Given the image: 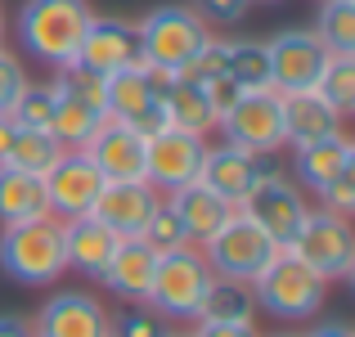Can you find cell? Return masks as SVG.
Returning <instances> with one entry per match:
<instances>
[{
  "instance_id": "cell-38",
  "label": "cell",
  "mask_w": 355,
  "mask_h": 337,
  "mask_svg": "<svg viewBox=\"0 0 355 337\" xmlns=\"http://www.w3.org/2000/svg\"><path fill=\"white\" fill-rule=\"evenodd\" d=\"M27 86V72H23V63L14 59L9 50H0V117L9 112V104L18 99V90Z\"/></svg>"
},
{
  "instance_id": "cell-17",
  "label": "cell",
  "mask_w": 355,
  "mask_h": 337,
  "mask_svg": "<svg viewBox=\"0 0 355 337\" xmlns=\"http://www.w3.org/2000/svg\"><path fill=\"white\" fill-rule=\"evenodd\" d=\"M81 153L99 166L104 180H144V135L130 130L126 121L104 117V126L95 130V139Z\"/></svg>"
},
{
  "instance_id": "cell-1",
  "label": "cell",
  "mask_w": 355,
  "mask_h": 337,
  "mask_svg": "<svg viewBox=\"0 0 355 337\" xmlns=\"http://www.w3.org/2000/svg\"><path fill=\"white\" fill-rule=\"evenodd\" d=\"M90 18H95V9L86 0H23V9H18V41H23V50L36 63L63 68V63L77 59Z\"/></svg>"
},
{
  "instance_id": "cell-42",
  "label": "cell",
  "mask_w": 355,
  "mask_h": 337,
  "mask_svg": "<svg viewBox=\"0 0 355 337\" xmlns=\"http://www.w3.org/2000/svg\"><path fill=\"white\" fill-rule=\"evenodd\" d=\"M302 337H355V333H351L347 320H324V324H315V329L302 333Z\"/></svg>"
},
{
  "instance_id": "cell-28",
  "label": "cell",
  "mask_w": 355,
  "mask_h": 337,
  "mask_svg": "<svg viewBox=\"0 0 355 337\" xmlns=\"http://www.w3.org/2000/svg\"><path fill=\"white\" fill-rule=\"evenodd\" d=\"M59 153H63V144L50 135V130H14V144H9V153H5V166L45 175L54 162H59Z\"/></svg>"
},
{
  "instance_id": "cell-15",
  "label": "cell",
  "mask_w": 355,
  "mask_h": 337,
  "mask_svg": "<svg viewBox=\"0 0 355 337\" xmlns=\"http://www.w3.org/2000/svg\"><path fill=\"white\" fill-rule=\"evenodd\" d=\"M157 202H162V193L148 180H104L90 216L104 225V230H113L117 239H139L148 216L157 211Z\"/></svg>"
},
{
  "instance_id": "cell-8",
  "label": "cell",
  "mask_w": 355,
  "mask_h": 337,
  "mask_svg": "<svg viewBox=\"0 0 355 337\" xmlns=\"http://www.w3.org/2000/svg\"><path fill=\"white\" fill-rule=\"evenodd\" d=\"M275 252H279V248H275V243H270L248 216H243V211H230V221L220 225V230L211 234L207 243H202V257H207L211 275H220V279H243V284H252V279L261 275V266H266Z\"/></svg>"
},
{
  "instance_id": "cell-40",
  "label": "cell",
  "mask_w": 355,
  "mask_h": 337,
  "mask_svg": "<svg viewBox=\"0 0 355 337\" xmlns=\"http://www.w3.org/2000/svg\"><path fill=\"white\" fill-rule=\"evenodd\" d=\"M193 337H261V333L252 329V324H207V320H198Z\"/></svg>"
},
{
  "instance_id": "cell-29",
  "label": "cell",
  "mask_w": 355,
  "mask_h": 337,
  "mask_svg": "<svg viewBox=\"0 0 355 337\" xmlns=\"http://www.w3.org/2000/svg\"><path fill=\"white\" fill-rule=\"evenodd\" d=\"M311 32L329 54H355V0H320V18Z\"/></svg>"
},
{
  "instance_id": "cell-12",
  "label": "cell",
  "mask_w": 355,
  "mask_h": 337,
  "mask_svg": "<svg viewBox=\"0 0 355 337\" xmlns=\"http://www.w3.org/2000/svg\"><path fill=\"white\" fill-rule=\"evenodd\" d=\"M41 184H45V207H50V216L54 221H77V216H90L99 189H104V175H99V166L90 162L86 153H68V148H63L59 162L41 175Z\"/></svg>"
},
{
  "instance_id": "cell-14",
  "label": "cell",
  "mask_w": 355,
  "mask_h": 337,
  "mask_svg": "<svg viewBox=\"0 0 355 337\" xmlns=\"http://www.w3.org/2000/svg\"><path fill=\"white\" fill-rule=\"evenodd\" d=\"M77 63H86V68L104 72V77H113L121 68H139L144 63V54H139V27L130 23V18H90L86 36H81V50H77Z\"/></svg>"
},
{
  "instance_id": "cell-9",
  "label": "cell",
  "mask_w": 355,
  "mask_h": 337,
  "mask_svg": "<svg viewBox=\"0 0 355 337\" xmlns=\"http://www.w3.org/2000/svg\"><path fill=\"white\" fill-rule=\"evenodd\" d=\"M202 153H207V139L189 135V130H157L144 139V180L157 193H175L184 184H198L202 171Z\"/></svg>"
},
{
  "instance_id": "cell-47",
  "label": "cell",
  "mask_w": 355,
  "mask_h": 337,
  "mask_svg": "<svg viewBox=\"0 0 355 337\" xmlns=\"http://www.w3.org/2000/svg\"><path fill=\"white\" fill-rule=\"evenodd\" d=\"M261 5H275V0H261Z\"/></svg>"
},
{
  "instance_id": "cell-4",
  "label": "cell",
  "mask_w": 355,
  "mask_h": 337,
  "mask_svg": "<svg viewBox=\"0 0 355 337\" xmlns=\"http://www.w3.org/2000/svg\"><path fill=\"white\" fill-rule=\"evenodd\" d=\"M207 284H211V266H207V257H202V248L180 243V248H171V252H157L148 306H153L162 320H198Z\"/></svg>"
},
{
  "instance_id": "cell-39",
  "label": "cell",
  "mask_w": 355,
  "mask_h": 337,
  "mask_svg": "<svg viewBox=\"0 0 355 337\" xmlns=\"http://www.w3.org/2000/svg\"><path fill=\"white\" fill-rule=\"evenodd\" d=\"M320 207L333 211V216H351V211H355V171L342 175V180H333L329 189L320 193Z\"/></svg>"
},
{
  "instance_id": "cell-13",
  "label": "cell",
  "mask_w": 355,
  "mask_h": 337,
  "mask_svg": "<svg viewBox=\"0 0 355 337\" xmlns=\"http://www.w3.org/2000/svg\"><path fill=\"white\" fill-rule=\"evenodd\" d=\"M266 171H275L270 153H248V148H234V144H220V148H207L202 153V171H198V184L211 189L220 202L239 207L248 198V189L261 180Z\"/></svg>"
},
{
  "instance_id": "cell-34",
  "label": "cell",
  "mask_w": 355,
  "mask_h": 337,
  "mask_svg": "<svg viewBox=\"0 0 355 337\" xmlns=\"http://www.w3.org/2000/svg\"><path fill=\"white\" fill-rule=\"evenodd\" d=\"M139 239L148 243L153 252H171V248H180L184 243V230H180V221H175V211H171V202H157V211L148 216V225H144V234Z\"/></svg>"
},
{
  "instance_id": "cell-30",
  "label": "cell",
  "mask_w": 355,
  "mask_h": 337,
  "mask_svg": "<svg viewBox=\"0 0 355 337\" xmlns=\"http://www.w3.org/2000/svg\"><path fill=\"white\" fill-rule=\"evenodd\" d=\"M54 104H59V95H54V86H50V81H27V86L18 90V99L9 104L5 117L14 121L18 130H50Z\"/></svg>"
},
{
  "instance_id": "cell-43",
  "label": "cell",
  "mask_w": 355,
  "mask_h": 337,
  "mask_svg": "<svg viewBox=\"0 0 355 337\" xmlns=\"http://www.w3.org/2000/svg\"><path fill=\"white\" fill-rule=\"evenodd\" d=\"M14 121H9V117H0V166H5V153H9V144H14Z\"/></svg>"
},
{
  "instance_id": "cell-21",
  "label": "cell",
  "mask_w": 355,
  "mask_h": 337,
  "mask_svg": "<svg viewBox=\"0 0 355 337\" xmlns=\"http://www.w3.org/2000/svg\"><path fill=\"white\" fill-rule=\"evenodd\" d=\"M59 225H63V261H68V270L99 279V275H104V266L113 261V252H117L121 239H117L113 230H104L95 216L59 221Z\"/></svg>"
},
{
  "instance_id": "cell-19",
  "label": "cell",
  "mask_w": 355,
  "mask_h": 337,
  "mask_svg": "<svg viewBox=\"0 0 355 337\" xmlns=\"http://www.w3.org/2000/svg\"><path fill=\"white\" fill-rule=\"evenodd\" d=\"M153 270H157V252L144 239H121L113 261L104 266V288L113 297L130 306H148V288H153Z\"/></svg>"
},
{
  "instance_id": "cell-26",
  "label": "cell",
  "mask_w": 355,
  "mask_h": 337,
  "mask_svg": "<svg viewBox=\"0 0 355 337\" xmlns=\"http://www.w3.org/2000/svg\"><path fill=\"white\" fill-rule=\"evenodd\" d=\"M99 126H104V112H95V108L77 104V99H63V95H59V104H54V117H50V135L59 139L68 153H81V148L95 139Z\"/></svg>"
},
{
  "instance_id": "cell-32",
  "label": "cell",
  "mask_w": 355,
  "mask_h": 337,
  "mask_svg": "<svg viewBox=\"0 0 355 337\" xmlns=\"http://www.w3.org/2000/svg\"><path fill=\"white\" fill-rule=\"evenodd\" d=\"M315 90L347 117V112L355 108V54H329V63H324Z\"/></svg>"
},
{
  "instance_id": "cell-6",
  "label": "cell",
  "mask_w": 355,
  "mask_h": 337,
  "mask_svg": "<svg viewBox=\"0 0 355 337\" xmlns=\"http://www.w3.org/2000/svg\"><path fill=\"white\" fill-rule=\"evenodd\" d=\"M297 261L315 270L320 279H347L355 270V230L347 216H333L324 207H311L288 243Z\"/></svg>"
},
{
  "instance_id": "cell-33",
  "label": "cell",
  "mask_w": 355,
  "mask_h": 337,
  "mask_svg": "<svg viewBox=\"0 0 355 337\" xmlns=\"http://www.w3.org/2000/svg\"><path fill=\"white\" fill-rule=\"evenodd\" d=\"M171 324L153 311V306H126V311L108 315V337H166Z\"/></svg>"
},
{
  "instance_id": "cell-45",
  "label": "cell",
  "mask_w": 355,
  "mask_h": 337,
  "mask_svg": "<svg viewBox=\"0 0 355 337\" xmlns=\"http://www.w3.org/2000/svg\"><path fill=\"white\" fill-rule=\"evenodd\" d=\"M166 337H193V333H175V329H171V333H166Z\"/></svg>"
},
{
  "instance_id": "cell-24",
  "label": "cell",
  "mask_w": 355,
  "mask_h": 337,
  "mask_svg": "<svg viewBox=\"0 0 355 337\" xmlns=\"http://www.w3.org/2000/svg\"><path fill=\"white\" fill-rule=\"evenodd\" d=\"M162 108H166V121H171L175 130H189V135H207V130H216V112H211L202 86H193L189 77H175L171 86H166Z\"/></svg>"
},
{
  "instance_id": "cell-2",
  "label": "cell",
  "mask_w": 355,
  "mask_h": 337,
  "mask_svg": "<svg viewBox=\"0 0 355 337\" xmlns=\"http://www.w3.org/2000/svg\"><path fill=\"white\" fill-rule=\"evenodd\" d=\"M0 270L23 288H45L68 275L63 261V225L54 216L18 221L0 230Z\"/></svg>"
},
{
  "instance_id": "cell-46",
  "label": "cell",
  "mask_w": 355,
  "mask_h": 337,
  "mask_svg": "<svg viewBox=\"0 0 355 337\" xmlns=\"http://www.w3.org/2000/svg\"><path fill=\"white\" fill-rule=\"evenodd\" d=\"M275 337H302V333H275Z\"/></svg>"
},
{
  "instance_id": "cell-37",
  "label": "cell",
  "mask_w": 355,
  "mask_h": 337,
  "mask_svg": "<svg viewBox=\"0 0 355 337\" xmlns=\"http://www.w3.org/2000/svg\"><path fill=\"white\" fill-rule=\"evenodd\" d=\"M202 95H207V104H211V112H216V121L225 117L230 108L239 104L248 90H239V81L230 77V72H220V77H211V81H202Z\"/></svg>"
},
{
  "instance_id": "cell-36",
  "label": "cell",
  "mask_w": 355,
  "mask_h": 337,
  "mask_svg": "<svg viewBox=\"0 0 355 337\" xmlns=\"http://www.w3.org/2000/svg\"><path fill=\"white\" fill-rule=\"evenodd\" d=\"M248 5H252V0H189V9L207 27H234V23H243Z\"/></svg>"
},
{
  "instance_id": "cell-20",
  "label": "cell",
  "mask_w": 355,
  "mask_h": 337,
  "mask_svg": "<svg viewBox=\"0 0 355 337\" xmlns=\"http://www.w3.org/2000/svg\"><path fill=\"white\" fill-rule=\"evenodd\" d=\"M293 171H297V184L311 189L315 198H320L333 180H342V175L355 171V144H351V135H342V130H338V135H329V139H315V144L297 148Z\"/></svg>"
},
{
  "instance_id": "cell-23",
  "label": "cell",
  "mask_w": 355,
  "mask_h": 337,
  "mask_svg": "<svg viewBox=\"0 0 355 337\" xmlns=\"http://www.w3.org/2000/svg\"><path fill=\"white\" fill-rule=\"evenodd\" d=\"M36 216H50L41 175L14 171V166H0V225L36 221Z\"/></svg>"
},
{
  "instance_id": "cell-18",
  "label": "cell",
  "mask_w": 355,
  "mask_h": 337,
  "mask_svg": "<svg viewBox=\"0 0 355 337\" xmlns=\"http://www.w3.org/2000/svg\"><path fill=\"white\" fill-rule=\"evenodd\" d=\"M279 112H284V144H293V148H306L315 139H329L342 130V112L320 90H288V95H279Z\"/></svg>"
},
{
  "instance_id": "cell-27",
  "label": "cell",
  "mask_w": 355,
  "mask_h": 337,
  "mask_svg": "<svg viewBox=\"0 0 355 337\" xmlns=\"http://www.w3.org/2000/svg\"><path fill=\"white\" fill-rule=\"evenodd\" d=\"M225 72L239 81V90H275L270 86V54L266 41H252V36H234L225 50Z\"/></svg>"
},
{
  "instance_id": "cell-35",
  "label": "cell",
  "mask_w": 355,
  "mask_h": 337,
  "mask_svg": "<svg viewBox=\"0 0 355 337\" xmlns=\"http://www.w3.org/2000/svg\"><path fill=\"white\" fill-rule=\"evenodd\" d=\"M225 50H230V41H225V36H216V32H211V36H207V45H202V50L189 59V68H184L180 77H189L193 86H202V81L220 77V72H225Z\"/></svg>"
},
{
  "instance_id": "cell-44",
  "label": "cell",
  "mask_w": 355,
  "mask_h": 337,
  "mask_svg": "<svg viewBox=\"0 0 355 337\" xmlns=\"http://www.w3.org/2000/svg\"><path fill=\"white\" fill-rule=\"evenodd\" d=\"M0 50H5V9H0Z\"/></svg>"
},
{
  "instance_id": "cell-10",
  "label": "cell",
  "mask_w": 355,
  "mask_h": 337,
  "mask_svg": "<svg viewBox=\"0 0 355 337\" xmlns=\"http://www.w3.org/2000/svg\"><path fill=\"white\" fill-rule=\"evenodd\" d=\"M266 54H270V86L279 95L288 90H315L324 63H329V50L320 45V36L311 27H284L266 41Z\"/></svg>"
},
{
  "instance_id": "cell-41",
  "label": "cell",
  "mask_w": 355,
  "mask_h": 337,
  "mask_svg": "<svg viewBox=\"0 0 355 337\" xmlns=\"http://www.w3.org/2000/svg\"><path fill=\"white\" fill-rule=\"evenodd\" d=\"M0 337H32V320H23V315H0Z\"/></svg>"
},
{
  "instance_id": "cell-7",
  "label": "cell",
  "mask_w": 355,
  "mask_h": 337,
  "mask_svg": "<svg viewBox=\"0 0 355 337\" xmlns=\"http://www.w3.org/2000/svg\"><path fill=\"white\" fill-rule=\"evenodd\" d=\"M234 211H243V216L257 225V230L266 234L275 248H288V243H293V234H297V225H302V216L311 207H306L302 189H297L284 171H266L248 189V198H243Z\"/></svg>"
},
{
  "instance_id": "cell-16",
  "label": "cell",
  "mask_w": 355,
  "mask_h": 337,
  "mask_svg": "<svg viewBox=\"0 0 355 337\" xmlns=\"http://www.w3.org/2000/svg\"><path fill=\"white\" fill-rule=\"evenodd\" d=\"M32 337H108V311L90 293L68 288L36 311Z\"/></svg>"
},
{
  "instance_id": "cell-5",
  "label": "cell",
  "mask_w": 355,
  "mask_h": 337,
  "mask_svg": "<svg viewBox=\"0 0 355 337\" xmlns=\"http://www.w3.org/2000/svg\"><path fill=\"white\" fill-rule=\"evenodd\" d=\"M135 27H139V54H144V63L148 68H171V72L189 68V59L211 36V27L189 5H157Z\"/></svg>"
},
{
  "instance_id": "cell-31",
  "label": "cell",
  "mask_w": 355,
  "mask_h": 337,
  "mask_svg": "<svg viewBox=\"0 0 355 337\" xmlns=\"http://www.w3.org/2000/svg\"><path fill=\"white\" fill-rule=\"evenodd\" d=\"M54 86V95H63V99H77V104H86V108H95V112H104V86H108V77L104 72H95V68H86V63H63L59 68V77L50 81Z\"/></svg>"
},
{
  "instance_id": "cell-22",
  "label": "cell",
  "mask_w": 355,
  "mask_h": 337,
  "mask_svg": "<svg viewBox=\"0 0 355 337\" xmlns=\"http://www.w3.org/2000/svg\"><path fill=\"white\" fill-rule=\"evenodd\" d=\"M166 202H171L175 221H180V230H184V243H193V248H202V243L230 221V211H234L230 202H220L216 193L202 189V184H184V189L166 193Z\"/></svg>"
},
{
  "instance_id": "cell-3",
  "label": "cell",
  "mask_w": 355,
  "mask_h": 337,
  "mask_svg": "<svg viewBox=\"0 0 355 337\" xmlns=\"http://www.w3.org/2000/svg\"><path fill=\"white\" fill-rule=\"evenodd\" d=\"M252 297L261 311L279 315V320H311V315H320L324 297H329V279H320L306 261L279 248L261 266V275L252 279Z\"/></svg>"
},
{
  "instance_id": "cell-11",
  "label": "cell",
  "mask_w": 355,
  "mask_h": 337,
  "mask_svg": "<svg viewBox=\"0 0 355 337\" xmlns=\"http://www.w3.org/2000/svg\"><path fill=\"white\" fill-rule=\"evenodd\" d=\"M225 144L248 148V153H275L284 148V112H279V90H248L225 117L216 121Z\"/></svg>"
},
{
  "instance_id": "cell-25",
  "label": "cell",
  "mask_w": 355,
  "mask_h": 337,
  "mask_svg": "<svg viewBox=\"0 0 355 337\" xmlns=\"http://www.w3.org/2000/svg\"><path fill=\"white\" fill-rule=\"evenodd\" d=\"M252 315H257V297H252V284H243V279H220V275H211L198 320H207V324H252Z\"/></svg>"
}]
</instances>
